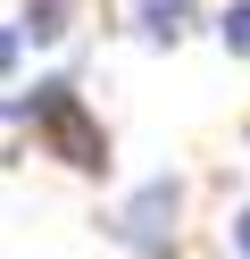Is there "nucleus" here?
Masks as SVG:
<instances>
[{"label":"nucleus","instance_id":"nucleus-6","mask_svg":"<svg viewBox=\"0 0 250 259\" xmlns=\"http://www.w3.org/2000/svg\"><path fill=\"white\" fill-rule=\"evenodd\" d=\"M9 67H17V34L0 25V75H9Z\"/></svg>","mask_w":250,"mask_h":259},{"label":"nucleus","instance_id":"nucleus-1","mask_svg":"<svg viewBox=\"0 0 250 259\" xmlns=\"http://www.w3.org/2000/svg\"><path fill=\"white\" fill-rule=\"evenodd\" d=\"M33 117H42L50 151H59L67 167H83V176H92V167H109V142H100V125L83 117V101H75L67 84H42V92H33Z\"/></svg>","mask_w":250,"mask_h":259},{"label":"nucleus","instance_id":"nucleus-4","mask_svg":"<svg viewBox=\"0 0 250 259\" xmlns=\"http://www.w3.org/2000/svg\"><path fill=\"white\" fill-rule=\"evenodd\" d=\"M25 34L33 42H59L67 34V0H25Z\"/></svg>","mask_w":250,"mask_h":259},{"label":"nucleus","instance_id":"nucleus-7","mask_svg":"<svg viewBox=\"0 0 250 259\" xmlns=\"http://www.w3.org/2000/svg\"><path fill=\"white\" fill-rule=\"evenodd\" d=\"M233 251L250 259V209H242V218H233Z\"/></svg>","mask_w":250,"mask_h":259},{"label":"nucleus","instance_id":"nucleus-2","mask_svg":"<svg viewBox=\"0 0 250 259\" xmlns=\"http://www.w3.org/2000/svg\"><path fill=\"white\" fill-rule=\"evenodd\" d=\"M175 209H183V192L159 176V184H142V192H133V201L109 218V234L125 242V251H142V259H150V251H167V242H175Z\"/></svg>","mask_w":250,"mask_h":259},{"label":"nucleus","instance_id":"nucleus-3","mask_svg":"<svg viewBox=\"0 0 250 259\" xmlns=\"http://www.w3.org/2000/svg\"><path fill=\"white\" fill-rule=\"evenodd\" d=\"M183 25H192V0H142V34L150 42H175Z\"/></svg>","mask_w":250,"mask_h":259},{"label":"nucleus","instance_id":"nucleus-5","mask_svg":"<svg viewBox=\"0 0 250 259\" xmlns=\"http://www.w3.org/2000/svg\"><path fill=\"white\" fill-rule=\"evenodd\" d=\"M225 51H250V9H225Z\"/></svg>","mask_w":250,"mask_h":259}]
</instances>
